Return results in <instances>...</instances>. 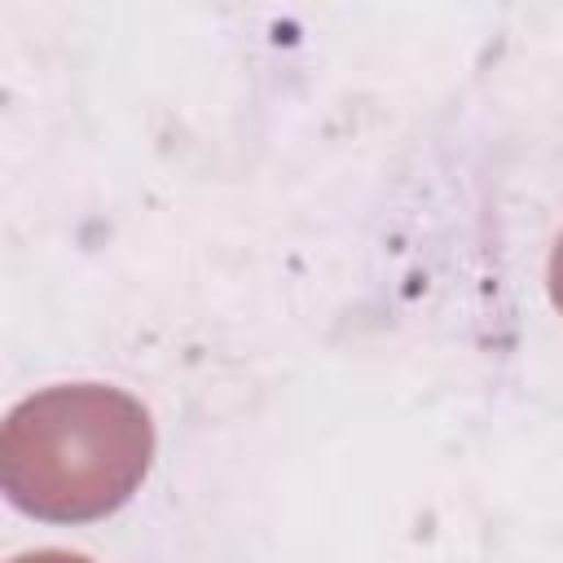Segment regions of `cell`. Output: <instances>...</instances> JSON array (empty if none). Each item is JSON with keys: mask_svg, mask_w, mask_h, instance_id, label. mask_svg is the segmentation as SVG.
<instances>
[{"mask_svg": "<svg viewBox=\"0 0 563 563\" xmlns=\"http://www.w3.org/2000/svg\"><path fill=\"white\" fill-rule=\"evenodd\" d=\"M13 563H92V559L70 554V550H35V554H18Z\"/></svg>", "mask_w": 563, "mask_h": 563, "instance_id": "cell-3", "label": "cell"}, {"mask_svg": "<svg viewBox=\"0 0 563 563\" xmlns=\"http://www.w3.org/2000/svg\"><path fill=\"white\" fill-rule=\"evenodd\" d=\"M550 299L563 312V238L554 242V255H550Z\"/></svg>", "mask_w": 563, "mask_h": 563, "instance_id": "cell-2", "label": "cell"}, {"mask_svg": "<svg viewBox=\"0 0 563 563\" xmlns=\"http://www.w3.org/2000/svg\"><path fill=\"white\" fill-rule=\"evenodd\" d=\"M154 422L106 383H62L18 400L0 427V488L44 523L114 515L145 479Z\"/></svg>", "mask_w": 563, "mask_h": 563, "instance_id": "cell-1", "label": "cell"}]
</instances>
